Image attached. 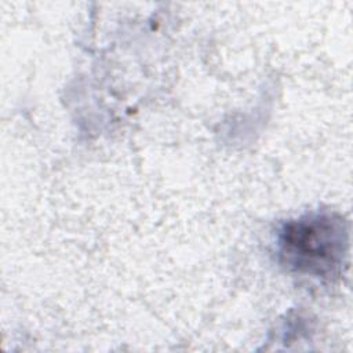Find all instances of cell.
I'll use <instances>...</instances> for the list:
<instances>
[{"instance_id": "obj_1", "label": "cell", "mask_w": 353, "mask_h": 353, "mask_svg": "<svg viewBox=\"0 0 353 353\" xmlns=\"http://www.w3.org/2000/svg\"><path fill=\"white\" fill-rule=\"evenodd\" d=\"M347 248V223L335 212H312L288 221L277 237L280 262L291 272L317 279L336 276Z\"/></svg>"}]
</instances>
